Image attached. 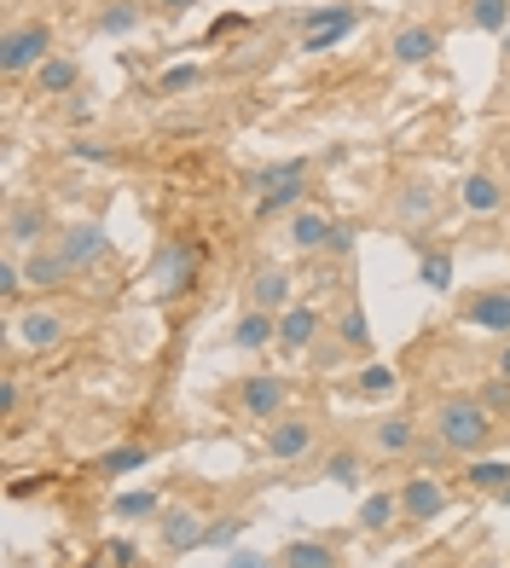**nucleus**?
I'll return each mask as SVG.
<instances>
[{
	"instance_id": "obj_33",
	"label": "nucleus",
	"mask_w": 510,
	"mask_h": 568,
	"mask_svg": "<svg viewBox=\"0 0 510 568\" xmlns=\"http://www.w3.org/2000/svg\"><path fill=\"white\" fill-rule=\"evenodd\" d=\"M157 494H145V487H134V494H116L111 499V516H122V523H140V516H157Z\"/></svg>"
},
{
	"instance_id": "obj_30",
	"label": "nucleus",
	"mask_w": 510,
	"mask_h": 568,
	"mask_svg": "<svg viewBox=\"0 0 510 568\" xmlns=\"http://www.w3.org/2000/svg\"><path fill=\"white\" fill-rule=\"evenodd\" d=\"M314 174V163L308 158H290V163H267V169H255L249 174V186L255 192H273V186H290V180H308Z\"/></svg>"
},
{
	"instance_id": "obj_31",
	"label": "nucleus",
	"mask_w": 510,
	"mask_h": 568,
	"mask_svg": "<svg viewBox=\"0 0 510 568\" xmlns=\"http://www.w3.org/2000/svg\"><path fill=\"white\" fill-rule=\"evenodd\" d=\"M465 481L476 487V494H504V487H510V464L504 458H476L465 470Z\"/></svg>"
},
{
	"instance_id": "obj_11",
	"label": "nucleus",
	"mask_w": 510,
	"mask_h": 568,
	"mask_svg": "<svg viewBox=\"0 0 510 568\" xmlns=\"http://www.w3.org/2000/svg\"><path fill=\"white\" fill-rule=\"evenodd\" d=\"M395 494H400L406 523H436V516H447V487L436 476H412V481H400Z\"/></svg>"
},
{
	"instance_id": "obj_16",
	"label": "nucleus",
	"mask_w": 510,
	"mask_h": 568,
	"mask_svg": "<svg viewBox=\"0 0 510 568\" xmlns=\"http://www.w3.org/2000/svg\"><path fill=\"white\" fill-rule=\"evenodd\" d=\"M371 453H382V458L418 453V424L406 418V412H389V418H377V424H371Z\"/></svg>"
},
{
	"instance_id": "obj_39",
	"label": "nucleus",
	"mask_w": 510,
	"mask_h": 568,
	"mask_svg": "<svg viewBox=\"0 0 510 568\" xmlns=\"http://www.w3.org/2000/svg\"><path fill=\"white\" fill-rule=\"evenodd\" d=\"M99 557H105L111 568H140V546H134V539H105V551H99Z\"/></svg>"
},
{
	"instance_id": "obj_46",
	"label": "nucleus",
	"mask_w": 510,
	"mask_h": 568,
	"mask_svg": "<svg viewBox=\"0 0 510 568\" xmlns=\"http://www.w3.org/2000/svg\"><path fill=\"white\" fill-rule=\"evenodd\" d=\"M308 354H314V366H337V359H343L348 348H343V343H314Z\"/></svg>"
},
{
	"instance_id": "obj_18",
	"label": "nucleus",
	"mask_w": 510,
	"mask_h": 568,
	"mask_svg": "<svg viewBox=\"0 0 510 568\" xmlns=\"http://www.w3.org/2000/svg\"><path fill=\"white\" fill-rule=\"evenodd\" d=\"M458 203H465L470 215H499L504 210V186L488 169H470L465 180H458Z\"/></svg>"
},
{
	"instance_id": "obj_21",
	"label": "nucleus",
	"mask_w": 510,
	"mask_h": 568,
	"mask_svg": "<svg viewBox=\"0 0 510 568\" xmlns=\"http://www.w3.org/2000/svg\"><path fill=\"white\" fill-rule=\"evenodd\" d=\"M285 232H290V250H308V255H325V244H330V232H337V221H330L325 210H296Z\"/></svg>"
},
{
	"instance_id": "obj_44",
	"label": "nucleus",
	"mask_w": 510,
	"mask_h": 568,
	"mask_svg": "<svg viewBox=\"0 0 510 568\" xmlns=\"http://www.w3.org/2000/svg\"><path fill=\"white\" fill-rule=\"evenodd\" d=\"M238 30H244V18H238V12H221V18L210 23V41H226V36H238Z\"/></svg>"
},
{
	"instance_id": "obj_49",
	"label": "nucleus",
	"mask_w": 510,
	"mask_h": 568,
	"mask_svg": "<svg viewBox=\"0 0 510 568\" xmlns=\"http://www.w3.org/2000/svg\"><path fill=\"white\" fill-rule=\"evenodd\" d=\"M267 557H255V551H233V557H226V568H262Z\"/></svg>"
},
{
	"instance_id": "obj_22",
	"label": "nucleus",
	"mask_w": 510,
	"mask_h": 568,
	"mask_svg": "<svg viewBox=\"0 0 510 568\" xmlns=\"http://www.w3.org/2000/svg\"><path fill=\"white\" fill-rule=\"evenodd\" d=\"M59 278H75L59 244H41V250H30V255H23V284H35V291H53Z\"/></svg>"
},
{
	"instance_id": "obj_3",
	"label": "nucleus",
	"mask_w": 510,
	"mask_h": 568,
	"mask_svg": "<svg viewBox=\"0 0 510 568\" xmlns=\"http://www.w3.org/2000/svg\"><path fill=\"white\" fill-rule=\"evenodd\" d=\"M314 442H319V418H314V412H278V418L262 429V447H267V458H278V464L308 458Z\"/></svg>"
},
{
	"instance_id": "obj_4",
	"label": "nucleus",
	"mask_w": 510,
	"mask_h": 568,
	"mask_svg": "<svg viewBox=\"0 0 510 568\" xmlns=\"http://www.w3.org/2000/svg\"><path fill=\"white\" fill-rule=\"evenodd\" d=\"M233 400H238L244 418H255V424H273L278 412H285V400H290V377H278V372H249V377H238Z\"/></svg>"
},
{
	"instance_id": "obj_52",
	"label": "nucleus",
	"mask_w": 510,
	"mask_h": 568,
	"mask_svg": "<svg viewBox=\"0 0 510 568\" xmlns=\"http://www.w3.org/2000/svg\"><path fill=\"white\" fill-rule=\"evenodd\" d=\"M499 47H504V59H510V30H504V36H499Z\"/></svg>"
},
{
	"instance_id": "obj_43",
	"label": "nucleus",
	"mask_w": 510,
	"mask_h": 568,
	"mask_svg": "<svg viewBox=\"0 0 510 568\" xmlns=\"http://www.w3.org/2000/svg\"><path fill=\"white\" fill-rule=\"evenodd\" d=\"M70 163H111V151L99 145V140H88V134H82V140L70 145Z\"/></svg>"
},
{
	"instance_id": "obj_45",
	"label": "nucleus",
	"mask_w": 510,
	"mask_h": 568,
	"mask_svg": "<svg viewBox=\"0 0 510 568\" xmlns=\"http://www.w3.org/2000/svg\"><path fill=\"white\" fill-rule=\"evenodd\" d=\"M18 377H0V418H12V412H18Z\"/></svg>"
},
{
	"instance_id": "obj_23",
	"label": "nucleus",
	"mask_w": 510,
	"mask_h": 568,
	"mask_svg": "<svg viewBox=\"0 0 510 568\" xmlns=\"http://www.w3.org/2000/svg\"><path fill=\"white\" fill-rule=\"evenodd\" d=\"M330 331H337V343H343L348 354H371V320H366V307L354 302V296L337 307V320H330Z\"/></svg>"
},
{
	"instance_id": "obj_9",
	"label": "nucleus",
	"mask_w": 510,
	"mask_h": 568,
	"mask_svg": "<svg viewBox=\"0 0 510 568\" xmlns=\"http://www.w3.org/2000/svg\"><path fill=\"white\" fill-rule=\"evenodd\" d=\"M441 215V192L429 186V180H400V192H395V221L406 232H424V226H436Z\"/></svg>"
},
{
	"instance_id": "obj_12",
	"label": "nucleus",
	"mask_w": 510,
	"mask_h": 568,
	"mask_svg": "<svg viewBox=\"0 0 510 568\" xmlns=\"http://www.w3.org/2000/svg\"><path fill=\"white\" fill-rule=\"evenodd\" d=\"M319 331H325L319 307L314 302H290L285 314H278V348H285V354H308L319 343Z\"/></svg>"
},
{
	"instance_id": "obj_7",
	"label": "nucleus",
	"mask_w": 510,
	"mask_h": 568,
	"mask_svg": "<svg viewBox=\"0 0 510 568\" xmlns=\"http://www.w3.org/2000/svg\"><path fill=\"white\" fill-rule=\"evenodd\" d=\"M458 320L476 331H493V337H510V291L504 284H488V291H470L458 302Z\"/></svg>"
},
{
	"instance_id": "obj_15",
	"label": "nucleus",
	"mask_w": 510,
	"mask_h": 568,
	"mask_svg": "<svg viewBox=\"0 0 510 568\" xmlns=\"http://www.w3.org/2000/svg\"><path fill=\"white\" fill-rule=\"evenodd\" d=\"M157 528H163V551H192V546H203V539H210V523H203L192 505L163 510V516H157Z\"/></svg>"
},
{
	"instance_id": "obj_1",
	"label": "nucleus",
	"mask_w": 510,
	"mask_h": 568,
	"mask_svg": "<svg viewBox=\"0 0 510 568\" xmlns=\"http://www.w3.org/2000/svg\"><path fill=\"white\" fill-rule=\"evenodd\" d=\"M493 429H499V418L488 406H481L476 395H447V400H436V442L447 447V453H465V458H481L493 447Z\"/></svg>"
},
{
	"instance_id": "obj_26",
	"label": "nucleus",
	"mask_w": 510,
	"mask_h": 568,
	"mask_svg": "<svg viewBox=\"0 0 510 568\" xmlns=\"http://www.w3.org/2000/svg\"><path fill=\"white\" fill-rule=\"evenodd\" d=\"M285 568H337V546H325V539H290L285 551H278Z\"/></svg>"
},
{
	"instance_id": "obj_42",
	"label": "nucleus",
	"mask_w": 510,
	"mask_h": 568,
	"mask_svg": "<svg viewBox=\"0 0 510 568\" xmlns=\"http://www.w3.org/2000/svg\"><path fill=\"white\" fill-rule=\"evenodd\" d=\"M325 255H330V262H348V255H354V226H348V221H337V232H330Z\"/></svg>"
},
{
	"instance_id": "obj_13",
	"label": "nucleus",
	"mask_w": 510,
	"mask_h": 568,
	"mask_svg": "<svg viewBox=\"0 0 510 568\" xmlns=\"http://www.w3.org/2000/svg\"><path fill=\"white\" fill-rule=\"evenodd\" d=\"M244 296H249V307H262V314H285V307H290V273L278 262H262L249 273Z\"/></svg>"
},
{
	"instance_id": "obj_32",
	"label": "nucleus",
	"mask_w": 510,
	"mask_h": 568,
	"mask_svg": "<svg viewBox=\"0 0 510 568\" xmlns=\"http://www.w3.org/2000/svg\"><path fill=\"white\" fill-rule=\"evenodd\" d=\"M360 470H366V464H360V453H354V447H337V453L325 458V481L348 487V494H354V487H360Z\"/></svg>"
},
{
	"instance_id": "obj_41",
	"label": "nucleus",
	"mask_w": 510,
	"mask_h": 568,
	"mask_svg": "<svg viewBox=\"0 0 510 568\" xmlns=\"http://www.w3.org/2000/svg\"><path fill=\"white\" fill-rule=\"evenodd\" d=\"M93 116H99L93 93H70V105H64V122H70V128H88Z\"/></svg>"
},
{
	"instance_id": "obj_53",
	"label": "nucleus",
	"mask_w": 510,
	"mask_h": 568,
	"mask_svg": "<svg viewBox=\"0 0 510 568\" xmlns=\"http://www.w3.org/2000/svg\"><path fill=\"white\" fill-rule=\"evenodd\" d=\"M262 568H285V562H273V557H267V562H262Z\"/></svg>"
},
{
	"instance_id": "obj_35",
	"label": "nucleus",
	"mask_w": 510,
	"mask_h": 568,
	"mask_svg": "<svg viewBox=\"0 0 510 568\" xmlns=\"http://www.w3.org/2000/svg\"><path fill=\"white\" fill-rule=\"evenodd\" d=\"M18 291H23V255L7 250V255H0V296L18 302Z\"/></svg>"
},
{
	"instance_id": "obj_40",
	"label": "nucleus",
	"mask_w": 510,
	"mask_h": 568,
	"mask_svg": "<svg viewBox=\"0 0 510 568\" xmlns=\"http://www.w3.org/2000/svg\"><path fill=\"white\" fill-rule=\"evenodd\" d=\"M244 528H249V516H226V523H210V539H203V546H233Z\"/></svg>"
},
{
	"instance_id": "obj_50",
	"label": "nucleus",
	"mask_w": 510,
	"mask_h": 568,
	"mask_svg": "<svg viewBox=\"0 0 510 568\" xmlns=\"http://www.w3.org/2000/svg\"><path fill=\"white\" fill-rule=\"evenodd\" d=\"M35 487H47V476H23V481H12V499H23V494H35Z\"/></svg>"
},
{
	"instance_id": "obj_25",
	"label": "nucleus",
	"mask_w": 510,
	"mask_h": 568,
	"mask_svg": "<svg viewBox=\"0 0 510 568\" xmlns=\"http://www.w3.org/2000/svg\"><path fill=\"white\" fill-rule=\"evenodd\" d=\"M308 180H290V186H273V192H262V203H255V215L262 221H278V215H290V210H302L308 203Z\"/></svg>"
},
{
	"instance_id": "obj_27",
	"label": "nucleus",
	"mask_w": 510,
	"mask_h": 568,
	"mask_svg": "<svg viewBox=\"0 0 510 568\" xmlns=\"http://www.w3.org/2000/svg\"><path fill=\"white\" fill-rule=\"evenodd\" d=\"M145 464H151V447L145 442H122V447H111L105 458H99V476H134V470H145Z\"/></svg>"
},
{
	"instance_id": "obj_20",
	"label": "nucleus",
	"mask_w": 510,
	"mask_h": 568,
	"mask_svg": "<svg viewBox=\"0 0 510 568\" xmlns=\"http://www.w3.org/2000/svg\"><path fill=\"white\" fill-rule=\"evenodd\" d=\"M278 343V314H262V307H244L238 325H233V348L238 354H262Z\"/></svg>"
},
{
	"instance_id": "obj_36",
	"label": "nucleus",
	"mask_w": 510,
	"mask_h": 568,
	"mask_svg": "<svg viewBox=\"0 0 510 568\" xmlns=\"http://www.w3.org/2000/svg\"><path fill=\"white\" fill-rule=\"evenodd\" d=\"M354 389L377 400V395H389V389H395V372H389V366H377V359H371V366H366L360 377H354Z\"/></svg>"
},
{
	"instance_id": "obj_5",
	"label": "nucleus",
	"mask_w": 510,
	"mask_h": 568,
	"mask_svg": "<svg viewBox=\"0 0 510 568\" xmlns=\"http://www.w3.org/2000/svg\"><path fill=\"white\" fill-rule=\"evenodd\" d=\"M354 30H360V7H348V0L314 7L308 18H302V53H330V47L348 41Z\"/></svg>"
},
{
	"instance_id": "obj_47",
	"label": "nucleus",
	"mask_w": 510,
	"mask_h": 568,
	"mask_svg": "<svg viewBox=\"0 0 510 568\" xmlns=\"http://www.w3.org/2000/svg\"><path fill=\"white\" fill-rule=\"evenodd\" d=\"M493 377H510V337H499V354H493Z\"/></svg>"
},
{
	"instance_id": "obj_10",
	"label": "nucleus",
	"mask_w": 510,
	"mask_h": 568,
	"mask_svg": "<svg viewBox=\"0 0 510 568\" xmlns=\"http://www.w3.org/2000/svg\"><path fill=\"white\" fill-rule=\"evenodd\" d=\"M64 331H70V320L59 314V307H23V314L12 320V337L23 343V348H59L64 343Z\"/></svg>"
},
{
	"instance_id": "obj_28",
	"label": "nucleus",
	"mask_w": 510,
	"mask_h": 568,
	"mask_svg": "<svg viewBox=\"0 0 510 568\" xmlns=\"http://www.w3.org/2000/svg\"><path fill=\"white\" fill-rule=\"evenodd\" d=\"M395 523H400V494H389V487L360 505V528H366V534H389Z\"/></svg>"
},
{
	"instance_id": "obj_48",
	"label": "nucleus",
	"mask_w": 510,
	"mask_h": 568,
	"mask_svg": "<svg viewBox=\"0 0 510 568\" xmlns=\"http://www.w3.org/2000/svg\"><path fill=\"white\" fill-rule=\"evenodd\" d=\"M192 7H197V0H163V7H157V12H163V18H186Z\"/></svg>"
},
{
	"instance_id": "obj_34",
	"label": "nucleus",
	"mask_w": 510,
	"mask_h": 568,
	"mask_svg": "<svg viewBox=\"0 0 510 568\" xmlns=\"http://www.w3.org/2000/svg\"><path fill=\"white\" fill-rule=\"evenodd\" d=\"M418 278L429 284V291H452V255L447 250H429L418 262Z\"/></svg>"
},
{
	"instance_id": "obj_6",
	"label": "nucleus",
	"mask_w": 510,
	"mask_h": 568,
	"mask_svg": "<svg viewBox=\"0 0 510 568\" xmlns=\"http://www.w3.org/2000/svg\"><path fill=\"white\" fill-rule=\"evenodd\" d=\"M59 250H64V262H70V273L82 278L88 267H99V262H111V232L99 226V221H70V226L59 232Z\"/></svg>"
},
{
	"instance_id": "obj_55",
	"label": "nucleus",
	"mask_w": 510,
	"mask_h": 568,
	"mask_svg": "<svg viewBox=\"0 0 510 568\" xmlns=\"http://www.w3.org/2000/svg\"><path fill=\"white\" fill-rule=\"evenodd\" d=\"M499 499H504V505H510V487H504V494H499Z\"/></svg>"
},
{
	"instance_id": "obj_2",
	"label": "nucleus",
	"mask_w": 510,
	"mask_h": 568,
	"mask_svg": "<svg viewBox=\"0 0 510 568\" xmlns=\"http://www.w3.org/2000/svg\"><path fill=\"white\" fill-rule=\"evenodd\" d=\"M47 59H53V23H41V18H23L7 30V41H0V70L12 75H35Z\"/></svg>"
},
{
	"instance_id": "obj_54",
	"label": "nucleus",
	"mask_w": 510,
	"mask_h": 568,
	"mask_svg": "<svg viewBox=\"0 0 510 568\" xmlns=\"http://www.w3.org/2000/svg\"><path fill=\"white\" fill-rule=\"evenodd\" d=\"M140 7H163V0H140Z\"/></svg>"
},
{
	"instance_id": "obj_24",
	"label": "nucleus",
	"mask_w": 510,
	"mask_h": 568,
	"mask_svg": "<svg viewBox=\"0 0 510 568\" xmlns=\"http://www.w3.org/2000/svg\"><path fill=\"white\" fill-rule=\"evenodd\" d=\"M140 23H145L140 0H105V7L93 12V36H134Z\"/></svg>"
},
{
	"instance_id": "obj_19",
	"label": "nucleus",
	"mask_w": 510,
	"mask_h": 568,
	"mask_svg": "<svg viewBox=\"0 0 510 568\" xmlns=\"http://www.w3.org/2000/svg\"><path fill=\"white\" fill-rule=\"evenodd\" d=\"M35 93H41V99H70V93H82V64H75L70 53H53V59L35 70Z\"/></svg>"
},
{
	"instance_id": "obj_14",
	"label": "nucleus",
	"mask_w": 510,
	"mask_h": 568,
	"mask_svg": "<svg viewBox=\"0 0 510 568\" xmlns=\"http://www.w3.org/2000/svg\"><path fill=\"white\" fill-rule=\"evenodd\" d=\"M441 53V30H429V23H400L389 36V59L395 64H429Z\"/></svg>"
},
{
	"instance_id": "obj_38",
	"label": "nucleus",
	"mask_w": 510,
	"mask_h": 568,
	"mask_svg": "<svg viewBox=\"0 0 510 568\" xmlns=\"http://www.w3.org/2000/svg\"><path fill=\"white\" fill-rule=\"evenodd\" d=\"M476 400L488 406L493 418H504V412H510V377H488V383H481V395H476Z\"/></svg>"
},
{
	"instance_id": "obj_17",
	"label": "nucleus",
	"mask_w": 510,
	"mask_h": 568,
	"mask_svg": "<svg viewBox=\"0 0 510 568\" xmlns=\"http://www.w3.org/2000/svg\"><path fill=\"white\" fill-rule=\"evenodd\" d=\"M192 278H197V244L192 239L163 244V255H157V284L163 291H186Z\"/></svg>"
},
{
	"instance_id": "obj_37",
	"label": "nucleus",
	"mask_w": 510,
	"mask_h": 568,
	"mask_svg": "<svg viewBox=\"0 0 510 568\" xmlns=\"http://www.w3.org/2000/svg\"><path fill=\"white\" fill-rule=\"evenodd\" d=\"M197 82H203V70H197V64H169L157 88H163V93H192Z\"/></svg>"
},
{
	"instance_id": "obj_51",
	"label": "nucleus",
	"mask_w": 510,
	"mask_h": 568,
	"mask_svg": "<svg viewBox=\"0 0 510 568\" xmlns=\"http://www.w3.org/2000/svg\"><path fill=\"white\" fill-rule=\"evenodd\" d=\"M75 568H111L105 557H88V562H75Z\"/></svg>"
},
{
	"instance_id": "obj_29",
	"label": "nucleus",
	"mask_w": 510,
	"mask_h": 568,
	"mask_svg": "<svg viewBox=\"0 0 510 568\" xmlns=\"http://www.w3.org/2000/svg\"><path fill=\"white\" fill-rule=\"evenodd\" d=\"M465 23H470V30H481V36H504L510 30V0H470Z\"/></svg>"
},
{
	"instance_id": "obj_8",
	"label": "nucleus",
	"mask_w": 510,
	"mask_h": 568,
	"mask_svg": "<svg viewBox=\"0 0 510 568\" xmlns=\"http://www.w3.org/2000/svg\"><path fill=\"white\" fill-rule=\"evenodd\" d=\"M53 221H47V203L35 197H12L7 203V250H41Z\"/></svg>"
}]
</instances>
